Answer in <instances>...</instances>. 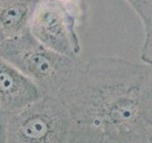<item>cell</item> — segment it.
I'll list each match as a JSON object with an SVG mask.
<instances>
[{
    "label": "cell",
    "mask_w": 152,
    "mask_h": 143,
    "mask_svg": "<svg viewBox=\"0 0 152 143\" xmlns=\"http://www.w3.org/2000/svg\"><path fill=\"white\" fill-rule=\"evenodd\" d=\"M151 77V65L142 61L91 57L64 102L75 123L95 129L103 138L142 136L152 125Z\"/></svg>",
    "instance_id": "1"
},
{
    "label": "cell",
    "mask_w": 152,
    "mask_h": 143,
    "mask_svg": "<svg viewBox=\"0 0 152 143\" xmlns=\"http://www.w3.org/2000/svg\"><path fill=\"white\" fill-rule=\"evenodd\" d=\"M0 58L28 76L43 95L63 101L78 83L86 62L80 56L63 55L43 46L30 32L3 40L0 44Z\"/></svg>",
    "instance_id": "2"
},
{
    "label": "cell",
    "mask_w": 152,
    "mask_h": 143,
    "mask_svg": "<svg viewBox=\"0 0 152 143\" xmlns=\"http://www.w3.org/2000/svg\"><path fill=\"white\" fill-rule=\"evenodd\" d=\"M73 124L63 100L43 95L30 106L9 114L6 143H65Z\"/></svg>",
    "instance_id": "3"
},
{
    "label": "cell",
    "mask_w": 152,
    "mask_h": 143,
    "mask_svg": "<svg viewBox=\"0 0 152 143\" xmlns=\"http://www.w3.org/2000/svg\"><path fill=\"white\" fill-rule=\"evenodd\" d=\"M85 14V3L38 0L31 14L28 32L40 44L52 51L80 56L79 29Z\"/></svg>",
    "instance_id": "4"
},
{
    "label": "cell",
    "mask_w": 152,
    "mask_h": 143,
    "mask_svg": "<svg viewBox=\"0 0 152 143\" xmlns=\"http://www.w3.org/2000/svg\"><path fill=\"white\" fill-rule=\"evenodd\" d=\"M43 94L38 86L24 73L0 58V106L9 114L30 106Z\"/></svg>",
    "instance_id": "5"
},
{
    "label": "cell",
    "mask_w": 152,
    "mask_h": 143,
    "mask_svg": "<svg viewBox=\"0 0 152 143\" xmlns=\"http://www.w3.org/2000/svg\"><path fill=\"white\" fill-rule=\"evenodd\" d=\"M38 0H0V39L18 37L28 32Z\"/></svg>",
    "instance_id": "6"
},
{
    "label": "cell",
    "mask_w": 152,
    "mask_h": 143,
    "mask_svg": "<svg viewBox=\"0 0 152 143\" xmlns=\"http://www.w3.org/2000/svg\"><path fill=\"white\" fill-rule=\"evenodd\" d=\"M103 136L95 129L82 125V124H73L71 131L65 143H102Z\"/></svg>",
    "instance_id": "7"
},
{
    "label": "cell",
    "mask_w": 152,
    "mask_h": 143,
    "mask_svg": "<svg viewBox=\"0 0 152 143\" xmlns=\"http://www.w3.org/2000/svg\"><path fill=\"white\" fill-rule=\"evenodd\" d=\"M140 18L145 32L152 25V0H125Z\"/></svg>",
    "instance_id": "8"
},
{
    "label": "cell",
    "mask_w": 152,
    "mask_h": 143,
    "mask_svg": "<svg viewBox=\"0 0 152 143\" xmlns=\"http://www.w3.org/2000/svg\"><path fill=\"white\" fill-rule=\"evenodd\" d=\"M141 61L152 64V25L145 32V41L141 51Z\"/></svg>",
    "instance_id": "9"
},
{
    "label": "cell",
    "mask_w": 152,
    "mask_h": 143,
    "mask_svg": "<svg viewBox=\"0 0 152 143\" xmlns=\"http://www.w3.org/2000/svg\"><path fill=\"white\" fill-rule=\"evenodd\" d=\"M102 143H142V136H126L103 138Z\"/></svg>",
    "instance_id": "10"
},
{
    "label": "cell",
    "mask_w": 152,
    "mask_h": 143,
    "mask_svg": "<svg viewBox=\"0 0 152 143\" xmlns=\"http://www.w3.org/2000/svg\"><path fill=\"white\" fill-rule=\"evenodd\" d=\"M9 113L0 106V143H6Z\"/></svg>",
    "instance_id": "11"
},
{
    "label": "cell",
    "mask_w": 152,
    "mask_h": 143,
    "mask_svg": "<svg viewBox=\"0 0 152 143\" xmlns=\"http://www.w3.org/2000/svg\"><path fill=\"white\" fill-rule=\"evenodd\" d=\"M142 143H152V125L142 135Z\"/></svg>",
    "instance_id": "12"
},
{
    "label": "cell",
    "mask_w": 152,
    "mask_h": 143,
    "mask_svg": "<svg viewBox=\"0 0 152 143\" xmlns=\"http://www.w3.org/2000/svg\"><path fill=\"white\" fill-rule=\"evenodd\" d=\"M151 65V71H152V64ZM148 109L150 116H152V77H151V85H150V91H149V97H148Z\"/></svg>",
    "instance_id": "13"
},
{
    "label": "cell",
    "mask_w": 152,
    "mask_h": 143,
    "mask_svg": "<svg viewBox=\"0 0 152 143\" xmlns=\"http://www.w3.org/2000/svg\"><path fill=\"white\" fill-rule=\"evenodd\" d=\"M58 1L64 2V3H69V4H83V3H85L84 0H58Z\"/></svg>",
    "instance_id": "14"
},
{
    "label": "cell",
    "mask_w": 152,
    "mask_h": 143,
    "mask_svg": "<svg viewBox=\"0 0 152 143\" xmlns=\"http://www.w3.org/2000/svg\"><path fill=\"white\" fill-rule=\"evenodd\" d=\"M1 42H2V40H1V39H0V44H1Z\"/></svg>",
    "instance_id": "15"
}]
</instances>
